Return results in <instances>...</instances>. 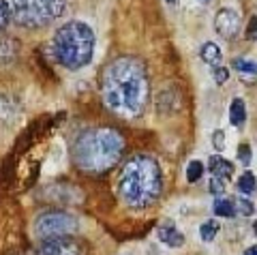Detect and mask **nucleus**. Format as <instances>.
Here are the masks:
<instances>
[{
  "label": "nucleus",
  "instance_id": "obj_9",
  "mask_svg": "<svg viewBox=\"0 0 257 255\" xmlns=\"http://www.w3.org/2000/svg\"><path fill=\"white\" fill-rule=\"evenodd\" d=\"M157 234H159V240L167 246H172V249H178V246L184 244V236L178 232V227H176L172 221H165L163 225L159 227Z\"/></svg>",
  "mask_w": 257,
  "mask_h": 255
},
{
  "label": "nucleus",
  "instance_id": "obj_22",
  "mask_svg": "<svg viewBox=\"0 0 257 255\" xmlns=\"http://www.w3.org/2000/svg\"><path fill=\"white\" fill-rule=\"evenodd\" d=\"M9 22H11V18H9V9H7L5 0H0V28H5Z\"/></svg>",
  "mask_w": 257,
  "mask_h": 255
},
{
  "label": "nucleus",
  "instance_id": "obj_2",
  "mask_svg": "<svg viewBox=\"0 0 257 255\" xmlns=\"http://www.w3.org/2000/svg\"><path fill=\"white\" fill-rule=\"evenodd\" d=\"M124 153V138L111 126L84 129L75 138L71 157L75 167L86 174H103L111 170Z\"/></svg>",
  "mask_w": 257,
  "mask_h": 255
},
{
  "label": "nucleus",
  "instance_id": "obj_11",
  "mask_svg": "<svg viewBox=\"0 0 257 255\" xmlns=\"http://www.w3.org/2000/svg\"><path fill=\"white\" fill-rule=\"evenodd\" d=\"M229 122L231 126H236V129H240V126H244L246 122V105L242 99H234L229 105Z\"/></svg>",
  "mask_w": 257,
  "mask_h": 255
},
{
  "label": "nucleus",
  "instance_id": "obj_23",
  "mask_svg": "<svg viewBox=\"0 0 257 255\" xmlns=\"http://www.w3.org/2000/svg\"><path fill=\"white\" fill-rule=\"evenodd\" d=\"M212 146L216 150H223L225 148V133L223 131H214V135H212Z\"/></svg>",
  "mask_w": 257,
  "mask_h": 255
},
{
  "label": "nucleus",
  "instance_id": "obj_1",
  "mask_svg": "<svg viewBox=\"0 0 257 255\" xmlns=\"http://www.w3.org/2000/svg\"><path fill=\"white\" fill-rule=\"evenodd\" d=\"M101 97L109 111L138 118L150 101L148 69L138 58H116L101 75Z\"/></svg>",
  "mask_w": 257,
  "mask_h": 255
},
{
  "label": "nucleus",
  "instance_id": "obj_14",
  "mask_svg": "<svg viewBox=\"0 0 257 255\" xmlns=\"http://www.w3.org/2000/svg\"><path fill=\"white\" fill-rule=\"evenodd\" d=\"M219 229H221L219 221L208 219V221L202 223V227H199V236H202V240H204V242H212L214 238H216V234H219Z\"/></svg>",
  "mask_w": 257,
  "mask_h": 255
},
{
  "label": "nucleus",
  "instance_id": "obj_25",
  "mask_svg": "<svg viewBox=\"0 0 257 255\" xmlns=\"http://www.w3.org/2000/svg\"><path fill=\"white\" fill-rule=\"evenodd\" d=\"M244 255H257V246H248V249L244 251Z\"/></svg>",
  "mask_w": 257,
  "mask_h": 255
},
{
  "label": "nucleus",
  "instance_id": "obj_15",
  "mask_svg": "<svg viewBox=\"0 0 257 255\" xmlns=\"http://www.w3.org/2000/svg\"><path fill=\"white\" fill-rule=\"evenodd\" d=\"M204 172H206V165L199 161V159H193V161H189V165H187V180L193 185V182H197L204 176Z\"/></svg>",
  "mask_w": 257,
  "mask_h": 255
},
{
  "label": "nucleus",
  "instance_id": "obj_24",
  "mask_svg": "<svg viewBox=\"0 0 257 255\" xmlns=\"http://www.w3.org/2000/svg\"><path fill=\"white\" fill-rule=\"evenodd\" d=\"M246 37L251 39V41H255V18H251V22H248V28H246Z\"/></svg>",
  "mask_w": 257,
  "mask_h": 255
},
{
  "label": "nucleus",
  "instance_id": "obj_18",
  "mask_svg": "<svg viewBox=\"0 0 257 255\" xmlns=\"http://www.w3.org/2000/svg\"><path fill=\"white\" fill-rule=\"evenodd\" d=\"M234 210L238 214H244V217H251V214L255 212V206L246 200V197H238V200L234 202Z\"/></svg>",
  "mask_w": 257,
  "mask_h": 255
},
{
  "label": "nucleus",
  "instance_id": "obj_21",
  "mask_svg": "<svg viewBox=\"0 0 257 255\" xmlns=\"http://www.w3.org/2000/svg\"><path fill=\"white\" fill-rule=\"evenodd\" d=\"M238 159H240V163H244V165L251 163V159H253L251 146H248V144H240L238 146Z\"/></svg>",
  "mask_w": 257,
  "mask_h": 255
},
{
  "label": "nucleus",
  "instance_id": "obj_8",
  "mask_svg": "<svg viewBox=\"0 0 257 255\" xmlns=\"http://www.w3.org/2000/svg\"><path fill=\"white\" fill-rule=\"evenodd\" d=\"M214 30L223 39H234L240 33V15L236 9H229V7L219 9V13L214 15Z\"/></svg>",
  "mask_w": 257,
  "mask_h": 255
},
{
  "label": "nucleus",
  "instance_id": "obj_4",
  "mask_svg": "<svg viewBox=\"0 0 257 255\" xmlns=\"http://www.w3.org/2000/svg\"><path fill=\"white\" fill-rule=\"evenodd\" d=\"M94 45H96L94 30L86 22H67L54 35L56 60L69 71L84 69L92 60Z\"/></svg>",
  "mask_w": 257,
  "mask_h": 255
},
{
  "label": "nucleus",
  "instance_id": "obj_26",
  "mask_svg": "<svg viewBox=\"0 0 257 255\" xmlns=\"http://www.w3.org/2000/svg\"><path fill=\"white\" fill-rule=\"evenodd\" d=\"M197 3H202V5H208V3H210V0H197Z\"/></svg>",
  "mask_w": 257,
  "mask_h": 255
},
{
  "label": "nucleus",
  "instance_id": "obj_27",
  "mask_svg": "<svg viewBox=\"0 0 257 255\" xmlns=\"http://www.w3.org/2000/svg\"><path fill=\"white\" fill-rule=\"evenodd\" d=\"M167 3H170V5H176V3H178V0H167Z\"/></svg>",
  "mask_w": 257,
  "mask_h": 255
},
{
  "label": "nucleus",
  "instance_id": "obj_3",
  "mask_svg": "<svg viewBox=\"0 0 257 255\" xmlns=\"http://www.w3.org/2000/svg\"><path fill=\"white\" fill-rule=\"evenodd\" d=\"M163 191V172L148 155H135L122 165L118 178V195L128 208L142 210L152 206Z\"/></svg>",
  "mask_w": 257,
  "mask_h": 255
},
{
  "label": "nucleus",
  "instance_id": "obj_7",
  "mask_svg": "<svg viewBox=\"0 0 257 255\" xmlns=\"http://www.w3.org/2000/svg\"><path fill=\"white\" fill-rule=\"evenodd\" d=\"M37 255H82V244L73 236H56L41 240Z\"/></svg>",
  "mask_w": 257,
  "mask_h": 255
},
{
  "label": "nucleus",
  "instance_id": "obj_5",
  "mask_svg": "<svg viewBox=\"0 0 257 255\" xmlns=\"http://www.w3.org/2000/svg\"><path fill=\"white\" fill-rule=\"evenodd\" d=\"M9 18L18 26L37 28L58 20L67 9V0H5Z\"/></svg>",
  "mask_w": 257,
  "mask_h": 255
},
{
  "label": "nucleus",
  "instance_id": "obj_19",
  "mask_svg": "<svg viewBox=\"0 0 257 255\" xmlns=\"http://www.w3.org/2000/svg\"><path fill=\"white\" fill-rule=\"evenodd\" d=\"M208 189H210V193H212L214 197H221V195L225 193V180L212 176V180H210V185H208Z\"/></svg>",
  "mask_w": 257,
  "mask_h": 255
},
{
  "label": "nucleus",
  "instance_id": "obj_20",
  "mask_svg": "<svg viewBox=\"0 0 257 255\" xmlns=\"http://www.w3.org/2000/svg\"><path fill=\"white\" fill-rule=\"evenodd\" d=\"M212 79L216 84H225L229 79V71L225 69V67H219V65H214L212 67Z\"/></svg>",
  "mask_w": 257,
  "mask_h": 255
},
{
  "label": "nucleus",
  "instance_id": "obj_13",
  "mask_svg": "<svg viewBox=\"0 0 257 255\" xmlns=\"http://www.w3.org/2000/svg\"><path fill=\"white\" fill-rule=\"evenodd\" d=\"M212 212L216 217H223V219H229L234 217L236 210H234V202L227 200V197H216L214 204H212Z\"/></svg>",
  "mask_w": 257,
  "mask_h": 255
},
{
  "label": "nucleus",
  "instance_id": "obj_12",
  "mask_svg": "<svg viewBox=\"0 0 257 255\" xmlns=\"http://www.w3.org/2000/svg\"><path fill=\"white\" fill-rule=\"evenodd\" d=\"M199 56H202V60L204 62H208V65H219L221 62V47L216 45V43H212V41H206L204 45H202V50H199Z\"/></svg>",
  "mask_w": 257,
  "mask_h": 255
},
{
  "label": "nucleus",
  "instance_id": "obj_16",
  "mask_svg": "<svg viewBox=\"0 0 257 255\" xmlns=\"http://www.w3.org/2000/svg\"><path fill=\"white\" fill-rule=\"evenodd\" d=\"M238 189H240V193H244V195H253L255 193V174L244 172L238 180Z\"/></svg>",
  "mask_w": 257,
  "mask_h": 255
},
{
  "label": "nucleus",
  "instance_id": "obj_6",
  "mask_svg": "<svg viewBox=\"0 0 257 255\" xmlns=\"http://www.w3.org/2000/svg\"><path fill=\"white\" fill-rule=\"evenodd\" d=\"M79 221L75 214H71L67 210H45L35 219V236L47 240V238H56V236H71L77 232Z\"/></svg>",
  "mask_w": 257,
  "mask_h": 255
},
{
  "label": "nucleus",
  "instance_id": "obj_17",
  "mask_svg": "<svg viewBox=\"0 0 257 255\" xmlns=\"http://www.w3.org/2000/svg\"><path fill=\"white\" fill-rule=\"evenodd\" d=\"M234 69H238L240 73H244V75H251L255 77V62L253 60H246V58H234Z\"/></svg>",
  "mask_w": 257,
  "mask_h": 255
},
{
  "label": "nucleus",
  "instance_id": "obj_10",
  "mask_svg": "<svg viewBox=\"0 0 257 255\" xmlns=\"http://www.w3.org/2000/svg\"><path fill=\"white\" fill-rule=\"evenodd\" d=\"M208 170H210L212 176L223 178V180L234 176V163L227 161V159H223V157H219V155H212L210 159H208Z\"/></svg>",
  "mask_w": 257,
  "mask_h": 255
}]
</instances>
